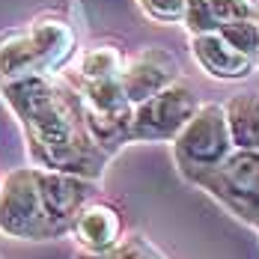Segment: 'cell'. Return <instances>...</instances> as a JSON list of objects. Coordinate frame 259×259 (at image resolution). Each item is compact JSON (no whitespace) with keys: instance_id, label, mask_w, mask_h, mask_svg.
Returning <instances> with one entry per match:
<instances>
[{"instance_id":"cell-1","label":"cell","mask_w":259,"mask_h":259,"mask_svg":"<svg viewBox=\"0 0 259 259\" xmlns=\"http://www.w3.org/2000/svg\"><path fill=\"white\" fill-rule=\"evenodd\" d=\"M3 93L24 122L30 155L39 170L72 173L93 182L102 176L107 155L87 134L80 99L72 87L45 75H27L6 80Z\"/></svg>"},{"instance_id":"cell-2","label":"cell","mask_w":259,"mask_h":259,"mask_svg":"<svg viewBox=\"0 0 259 259\" xmlns=\"http://www.w3.org/2000/svg\"><path fill=\"white\" fill-rule=\"evenodd\" d=\"M75 54V33L63 18H42L30 30H15L0 39V78L48 75Z\"/></svg>"},{"instance_id":"cell-3","label":"cell","mask_w":259,"mask_h":259,"mask_svg":"<svg viewBox=\"0 0 259 259\" xmlns=\"http://www.w3.org/2000/svg\"><path fill=\"white\" fill-rule=\"evenodd\" d=\"M230 152H233V140L227 128L224 104H197L194 116L173 137V158L188 182L221 167Z\"/></svg>"},{"instance_id":"cell-4","label":"cell","mask_w":259,"mask_h":259,"mask_svg":"<svg viewBox=\"0 0 259 259\" xmlns=\"http://www.w3.org/2000/svg\"><path fill=\"white\" fill-rule=\"evenodd\" d=\"M191 185L203 188L230 214L259 230V152L233 149L221 167L194 179Z\"/></svg>"},{"instance_id":"cell-5","label":"cell","mask_w":259,"mask_h":259,"mask_svg":"<svg viewBox=\"0 0 259 259\" xmlns=\"http://www.w3.org/2000/svg\"><path fill=\"white\" fill-rule=\"evenodd\" d=\"M197 93L188 83H170L158 96L131 107V143H173V137L197 110Z\"/></svg>"},{"instance_id":"cell-6","label":"cell","mask_w":259,"mask_h":259,"mask_svg":"<svg viewBox=\"0 0 259 259\" xmlns=\"http://www.w3.org/2000/svg\"><path fill=\"white\" fill-rule=\"evenodd\" d=\"M0 233L9 238H24V241L57 238L39 200L33 167L12 170L0 185Z\"/></svg>"},{"instance_id":"cell-7","label":"cell","mask_w":259,"mask_h":259,"mask_svg":"<svg viewBox=\"0 0 259 259\" xmlns=\"http://www.w3.org/2000/svg\"><path fill=\"white\" fill-rule=\"evenodd\" d=\"M33 179H36L39 200H42V208L51 221L57 238L72 233V224H75L78 211L87 203H93L96 191H99V182L72 176V173H57V170L33 167Z\"/></svg>"},{"instance_id":"cell-8","label":"cell","mask_w":259,"mask_h":259,"mask_svg":"<svg viewBox=\"0 0 259 259\" xmlns=\"http://www.w3.org/2000/svg\"><path fill=\"white\" fill-rule=\"evenodd\" d=\"M176 80H179V60L170 51H164L161 45L140 48L134 57L122 60L119 87H122L131 107L158 96L161 90H167Z\"/></svg>"},{"instance_id":"cell-9","label":"cell","mask_w":259,"mask_h":259,"mask_svg":"<svg viewBox=\"0 0 259 259\" xmlns=\"http://www.w3.org/2000/svg\"><path fill=\"white\" fill-rule=\"evenodd\" d=\"M72 235L78 241L80 253H104L110 250L113 244L122 241V218L119 211L102 203V200H93L78 211L75 224H72Z\"/></svg>"},{"instance_id":"cell-10","label":"cell","mask_w":259,"mask_h":259,"mask_svg":"<svg viewBox=\"0 0 259 259\" xmlns=\"http://www.w3.org/2000/svg\"><path fill=\"white\" fill-rule=\"evenodd\" d=\"M191 51H194V60L200 63V69L208 78H218V80H244L256 69V60H250V57L238 54L235 48H230L218 33L191 36Z\"/></svg>"},{"instance_id":"cell-11","label":"cell","mask_w":259,"mask_h":259,"mask_svg":"<svg viewBox=\"0 0 259 259\" xmlns=\"http://www.w3.org/2000/svg\"><path fill=\"white\" fill-rule=\"evenodd\" d=\"M233 149L259 152V93H238L224 104Z\"/></svg>"},{"instance_id":"cell-12","label":"cell","mask_w":259,"mask_h":259,"mask_svg":"<svg viewBox=\"0 0 259 259\" xmlns=\"http://www.w3.org/2000/svg\"><path fill=\"white\" fill-rule=\"evenodd\" d=\"M119 72H122V54L110 45H99L80 54L78 80H107L119 78Z\"/></svg>"},{"instance_id":"cell-13","label":"cell","mask_w":259,"mask_h":259,"mask_svg":"<svg viewBox=\"0 0 259 259\" xmlns=\"http://www.w3.org/2000/svg\"><path fill=\"white\" fill-rule=\"evenodd\" d=\"M218 36L235 48L238 54L256 60L259 54V18H241V21H230V24L218 27Z\"/></svg>"},{"instance_id":"cell-14","label":"cell","mask_w":259,"mask_h":259,"mask_svg":"<svg viewBox=\"0 0 259 259\" xmlns=\"http://www.w3.org/2000/svg\"><path fill=\"white\" fill-rule=\"evenodd\" d=\"M158 250L143 235H122L119 244H113L104 253H78V259H152Z\"/></svg>"},{"instance_id":"cell-15","label":"cell","mask_w":259,"mask_h":259,"mask_svg":"<svg viewBox=\"0 0 259 259\" xmlns=\"http://www.w3.org/2000/svg\"><path fill=\"white\" fill-rule=\"evenodd\" d=\"M182 24L188 27V33H191V36L218 33V18H214V12H211L208 0H185Z\"/></svg>"},{"instance_id":"cell-16","label":"cell","mask_w":259,"mask_h":259,"mask_svg":"<svg viewBox=\"0 0 259 259\" xmlns=\"http://www.w3.org/2000/svg\"><path fill=\"white\" fill-rule=\"evenodd\" d=\"M208 6L218 18V27L230 24V21H241V18H259L253 0H208Z\"/></svg>"},{"instance_id":"cell-17","label":"cell","mask_w":259,"mask_h":259,"mask_svg":"<svg viewBox=\"0 0 259 259\" xmlns=\"http://www.w3.org/2000/svg\"><path fill=\"white\" fill-rule=\"evenodd\" d=\"M137 3L149 18H155L161 24L182 21V12H185V0H137Z\"/></svg>"},{"instance_id":"cell-18","label":"cell","mask_w":259,"mask_h":259,"mask_svg":"<svg viewBox=\"0 0 259 259\" xmlns=\"http://www.w3.org/2000/svg\"><path fill=\"white\" fill-rule=\"evenodd\" d=\"M152 259H161V253H155V256H152Z\"/></svg>"},{"instance_id":"cell-19","label":"cell","mask_w":259,"mask_h":259,"mask_svg":"<svg viewBox=\"0 0 259 259\" xmlns=\"http://www.w3.org/2000/svg\"><path fill=\"white\" fill-rule=\"evenodd\" d=\"M256 66H259V54H256Z\"/></svg>"},{"instance_id":"cell-20","label":"cell","mask_w":259,"mask_h":259,"mask_svg":"<svg viewBox=\"0 0 259 259\" xmlns=\"http://www.w3.org/2000/svg\"><path fill=\"white\" fill-rule=\"evenodd\" d=\"M161 259H164V256H161Z\"/></svg>"}]
</instances>
